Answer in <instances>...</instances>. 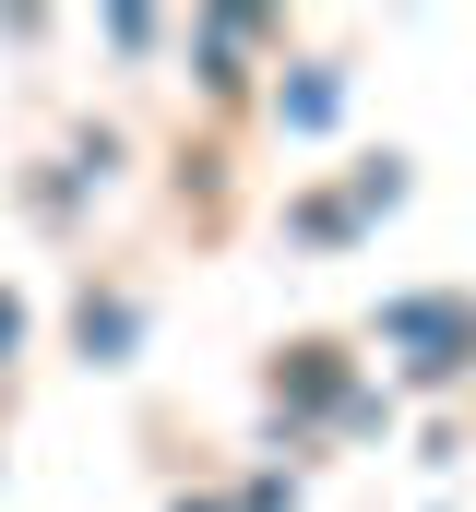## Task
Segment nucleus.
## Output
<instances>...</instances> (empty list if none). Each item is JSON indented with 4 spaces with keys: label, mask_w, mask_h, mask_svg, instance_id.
Instances as JSON below:
<instances>
[{
    "label": "nucleus",
    "mask_w": 476,
    "mask_h": 512,
    "mask_svg": "<svg viewBox=\"0 0 476 512\" xmlns=\"http://www.w3.org/2000/svg\"><path fill=\"white\" fill-rule=\"evenodd\" d=\"M393 334H405V346H429V358H417V382H453V370L476 358V322L453 310V298H405V310H393Z\"/></svg>",
    "instance_id": "nucleus-1"
},
{
    "label": "nucleus",
    "mask_w": 476,
    "mask_h": 512,
    "mask_svg": "<svg viewBox=\"0 0 476 512\" xmlns=\"http://www.w3.org/2000/svg\"><path fill=\"white\" fill-rule=\"evenodd\" d=\"M250 48H262V24H250V12H203V84H215V96L250 84V72H238Z\"/></svg>",
    "instance_id": "nucleus-2"
},
{
    "label": "nucleus",
    "mask_w": 476,
    "mask_h": 512,
    "mask_svg": "<svg viewBox=\"0 0 476 512\" xmlns=\"http://www.w3.org/2000/svg\"><path fill=\"white\" fill-rule=\"evenodd\" d=\"M72 334H84V358H119V346L143 334V322H131L119 298H84V322H72Z\"/></svg>",
    "instance_id": "nucleus-3"
},
{
    "label": "nucleus",
    "mask_w": 476,
    "mask_h": 512,
    "mask_svg": "<svg viewBox=\"0 0 476 512\" xmlns=\"http://www.w3.org/2000/svg\"><path fill=\"white\" fill-rule=\"evenodd\" d=\"M334 108H346V96H334V72H298V84H286V120H298V131H322Z\"/></svg>",
    "instance_id": "nucleus-4"
},
{
    "label": "nucleus",
    "mask_w": 476,
    "mask_h": 512,
    "mask_svg": "<svg viewBox=\"0 0 476 512\" xmlns=\"http://www.w3.org/2000/svg\"><path fill=\"white\" fill-rule=\"evenodd\" d=\"M12 346H24V310H12V286H0V358H12Z\"/></svg>",
    "instance_id": "nucleus-5"
},
{
    "label": "nucleus",
    "mask_w": 476,
    "mask_h": 512,
    "mask_svg": "<svg viewBox=\"0 0 476 512\" xmlns=\"http://www.w3.org/2000/svg\"><path fill=\"white\" fill-rule=\"evenodd\" d=\"M179 512H215V501H179Z\"/></svg>",
    "instance_id": "nucleus-6"
}]
</instances>
